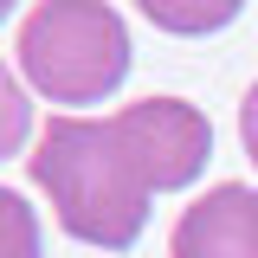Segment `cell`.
<instances>
[{"instance_id": "1", "label": "cell", "mask_w": 258, "mask_h": 258, "mask_svg": "<svg viewBox=\"0 0 258 258\" xmlns=\"http://www.w3.org/2000/svg\"><path fill=\"white\" fill-rule=\"evenodd\" d=\"M26 168L71 239L103 245V252H129L142 239L155 181L116 116H52L39 129V149L26 155Z\"/></svg>"}, {"instance_id": "8", "label": "cell", "mask_w": 258, "mask_h": 258, "mask_svg": "<svg viewBox=\"0 0 258 258\" xmlns=\"http://www.w3.org/2000/svg\"><path fill=\"white\" fill-rule=\"evenodd\" d=\"M239 142H245V155H252V168H258V84L245 91V103H239Z\"/></svg>"}, {"instance_id": "4", "label": "cell", "mask_w": 258, "mask_h": 258, "mask_svg": "<svg viewBox=\"0 0 258 258\" xmlns=\"http://www.w3.org/2000/svg\"><path fill=\"white\" fill-rule=\"evenodd\" d=\"M168 258H258V187L220 181L174 220Z\"/></svg>"}, {"instance_id": "9", "label": "cell", "mask_w": 258, "mask_h": 258, "mask_svg": "<svg viewBox=\"0 0 258 258\" xmlns=\"http://www.w3.org/2000/svg\"><path fill=\"white\" fill-rule=\"evenodd\" d=\"M13 7H20V0H0V20H7V13H13Z\"/></svg>"}, {"instance_id": "6", "label": "cell", "mask_w": 258, "mask_h": 258, "mask_svg": "<svg viewBox=\"0 0 258 258\" xmlns=\"http://www.w3.org/2000/svg\"><path fill=\"white\" fill-rule=\"evenodd\" d=\"M0 258H45L39 213H32L13 187H0Z\"/></svg>"}, {"instance_id": "3", "label": "cell", "mask_w": 258, "mask_h": 258, "mask_svg": "<svg viewBox=\"0 0 258 258\" xmlns=\"http://www.w3.org/2000/svg\"><path fill=\"white\" fill-rule=\"evenodd\" d=\"M116 123H123L129 149L142 155L155 194H174V187H187V181H200V168H207V155H213V123H207L194 103H181V97L123 103Z\"/></svg>"}, {"instance_id": "7", "label": "cell", "mask_w": 258, "mask_h": 258, "mask_svg": "<svg viewBox=\"0 0 258 258\" xmlns=\"http://www.w3.org/2000/svg\"><path fill=\"white\" fill-rule=\"evenodd\" d=\"M26 136H32V103H26V84L0 64V161L7 155H20L26 149Z\"/></svg>"}, {"instance_id": "5", "label": "cell", "mask_w": 258, "mask_h": 258, "mask_svg": "<svg viewBox=\"0 0 258 258\" xmlns=\"http://www.w3.org/2000/svg\"><path fill=\"white\" fill-rule=\"evenodd\" d=\"M136 13L174 39H207V32L232 26L245 13V0H136Z\"/></svg>"}, {"instance_id": "2", "label": "cell", "mask_w": 258, "mask_h": 258, "mask_svg": "<svg viewBox=\"0 0 258 258\" xmlns=\"http://www.w3.org/2000/svg\"><path fill=\"white\" fill-rule=\"evenodd\" d=\"M20 71L52 103H103L129 78V26L110 0H39L20 26Z\"/></svg>"}]
</instances>
